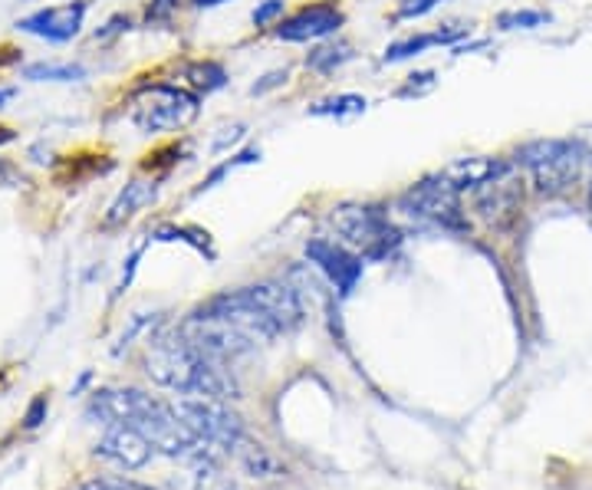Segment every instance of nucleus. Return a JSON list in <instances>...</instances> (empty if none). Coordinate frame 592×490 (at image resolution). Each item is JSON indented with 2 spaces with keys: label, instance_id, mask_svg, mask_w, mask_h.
I'll list each match as a JSON object with an SVG mask.
<instances>
[{
  "label": "nucleus",
  "instance_id": "nucleus-24",
  "mask_svg": "<svg viewBox=\"0 0 592 490\" xmlns=\"http://www.w3.org/2000/svg\"><path fill=\"white\" fill-rule=\"evenodd\" d=\"M408 79H412V83H408L405 89H398V96H418V93H428V89L435 86V73H415Z\"/></svg>",
  "mask_w": 592,
  "mask_h": 490
},
{
  "label": "nucleus",
  "instance_id": "nucleus-8",
  "mask_svg": "<svg viewBox=\"0 0 592 490\" xmlns=\"http://www.w3.org/2000/svg\"><path fill=\"white\" fill-rule=\"evenodd\" d=\"M346 24V14L339 10L336 4H306L296 10L293 17L280 20L277 24V37L287 40V43H313V40H323L329 33H336L339 27Z\"/></svg>",
  "mask_w": 592,
  "mask_h": 490
},
{
  "label": "nucleus",
  "instance_id": "nucleus-12",
  "mask_svg": "<svg viewBox=\"0 0 592 490\" xmlns=\"http://www.w3.org/2000/svg\"><path fill=\"white\" fill-rule=\"evenodd\" d=\"M510 168V162L504 158H491V155H471V158H458V162L444 165L441 175L451 181L458 191H474L487 185V181H494L497 175H504Z\"/></svg>",
  "mask_w": 592,
  "mask_h": 490
},
{
  "label": "nucleus",
  "instance_id": "nucleus-26",
  "mask_svg": "<svg viewBox=\"0 0 592 490\" xmlns=\"http://www.w3.org/2000/svg\"><path fill=\"white\" fill-rule=\"evenodd\" d=\"M241 135H244V125H241V122H234V125H231V135H221V139L214 142V152H224V148H227V145H234L237 139H241Z\"/></svg>",
  "mask_w": 592,
  "mask_h": 490
},
{
  "label": "nucleus",
  "instance_id": "nucleus-21",
  "mask_svg": "<svg viewBox=\"0 0 592 490\" xmlns=\"http://www.w3.org/2000/svg\"><path fill=\"white\" fill-rule=\"evenodd\" d=\"M444 0H398V17L402 20H415V17H425L428 10H435Z\"/></svg>",
  "mask_w": 592,
  "mask_h": 490
},
{
  "label": "nucleus",
  "instance_id": "nucleus-29",
  "mask_svg": "<svg viewBox=\"0 0 592 490\" xmlns=\"http://www.w3.org/2000/svg\"><path fill=\"white\" fill-rule=\"evenodd\" d=\"M195 7H201V10H208V7H218V4H224V0H191Z\"/></svg>",
  "mask_w": 592,
  "mask_h": 490
},
{
  "label": "nucleus",
  "instance_id": "nucleus-15",
  "mask_svg": "<svg viewBox=\"0 0 592 490\" xmlns=\"http://www.w3.org/2000/svg\"><path fill=\"white\" fill-rule=\"evenodd\" d=\"M181 79H185V86L195 96H201V93L208 96V93H218V89L227 83V73H224V66L214 60H195V63L181 66Z\"/></svg>",
  "mask_w": 592,
  "mask_h": 490
},
{
  "label": "nucleus",
  "instance_id": "nucleus-16",
  "mask_svg": "<svg viewBox=\"0 0 592 490\" xmlns=\"http://www.w3.org/2000/svg\"><path fill=\"white\" fill-rule=\"evenodd\" d=\"M237 461H241V467L250 474V477H260V481H270V477H280L283 467L280 461L273 458V454L264 448V444H250L247 438H241V444L234 448Z\"/></svg>",
  "mask_w": 592,
  "mask_h": 490
},
{
  "label": "nucleus",
  "instance_id": "nucleus-19",
  "mask_svg": "<svg viewBox=\"0 0 592 490\" xmlns=\"http://www.w3.org/2000/svg\"><path fill=\"white\" fill-rule=\"evenodd\" d=\"M27 79H33V83H73V79H83L86 76V70L83 66H70V63H33V66H27V73H24Z\"/></svg>",
  "mask_w": 592,
  "mask_h": 490
},
{
  "label": "nucleus",
  "instance_id": "nucleus-22",
  "mask_svg": "<svg viewBox=\"0 0 592 490\" xmlns=\"http://www.w3.org/2000/svg\"><path fill=\"white\" fill-rule=\"evenodd\" d=\"M283 10H287V0H264V4L254 10V24L257 27H270L273 20L283 17Z\"/></svg>",
  "mask_w": 592,
  "mask_h": 490
},
{
  "label": "nucleus",
  "instance_id": "nucleus-5",
  "mask_svg": "<svg viewBox=\"0 0 592 490\" xmlns=\"http://www.w3.org/2000/svg\"><path fill=\"white\" fill-rule=\"evenodd\" d=\"M461 195L464 191H458L438 172L415 181L412 188H405L402 198H398V211L418 224L441 227V231H464L468 218L461 211Z\"/></svg>",
  "mask_w": 592,
  "mask_h": 490
},
{
  "label": "nucleus",
  "instance_id": "nucleus-27",
  "mask_svg": "<svg viewBox=\"0 0 592 490\" xmlns=\"http://www.w3.org/2000/svg\"><path fill=\"white\" fill-rule=\"evenodd\" d=\"M576 142H579V148H583L586 158L592 162V129H583V132H579V135H576Z\"/></svg>",
  "mask_w": 592,
  "mask_h": 490
},
{
  "label": "nucleus",
  "instance_id": "nucleus-30",
  "mask_svg": "<svg viewBox=\"0 0 592 490\" xmlns=\"http://www.w3.org/2000/svg\"><path fill=\"white\" fill-rule=\"evenodd\" d=\"M10 139H14V132H10L7 125H0V145H4V142H10Z\"/></svg>",
  "mask_w": 592,
  "mask_h": 490
},
{
  "label": "nucleus",
  "instance_id": "nucleus-31",
  "mask_svg": "<svg viewBox=\"0 0 592 490\" xmlns=\"http://www.w3.org/2000/svg\"><path fill=\"white\" fill-rule=\"evenodd\" d=\"M10 96H14V89H0V102H7Z\"/></svg>",
  "mask_w": 592,
  "mask_h": 490
},
{
  "label": "nucleus",
  "instance_id": "nucleus-2",
  "mask_svg": "<svg viewBox=\"0 0 592 490\" xmlns=\"http://www.w3.org/2000/svg\"><path fill=\"white\" fill-rule=\"evenodd\" d=\"M586 152L576 139H537L520 145L517 168H527V175L543 198H563L583 181Z\"/></svg>",
  "mask_w": 592,
  "mask_h": 490
},
{
  "label": "nucleus",
  "instance_id": "nucleus-1",
  "mask_svg": "<svg viewBox=\"0 0 592 490\" xmlns=\"http://www.w3.org/2000/svg\"><path fill=\"white\" fill-rule=\"evenodd\" d=\"M145 372L162 389H172L178 395L221 398V402L237 398V382L231 379V372H224L221 362H214L195 346H188L178 333L172 339H158L148 349Z\"/></svg>",
  "mask_w": 592,
  "mask_h": 490
},
{
  "label": "nucleus",
  "instance_id": "nucleus-23",
  "mask_svg": "<svg viewBox=\"0 0 592 490\" xmlns=\"http://www.w3.org/2000/svg\"><path fill=\"white\" fill-rule=\"evenodd\" d=\"M283 83H287V70H273V73H267L264 79H257V83L250 86V96H264V93H270V89H277Z\"/></svg>",
  "mask_w": 592,
  "mask_h": 490
},
{
  "label": "nucleus",
  "instance_id": "nucleus-18",
  "mask_svg": "<svg viewBox=\"0 0 592 490\" xmlns=\"http://www.w3.org/2000/svg\"><path fill=\"white\" fill-rule=\"evenodd\" d=\"M369 102L362 96H352V93H343V96H333V99H323L316 102V106L310 109V116H333V119H346V116H359V112H366Z\"/></svg>",
  "mask_w": 592,
  "mask_h": 490
},
{
  "label": "nucleus",
  "instance_id": "nucleus-10",
  "mask_svg": "<svg viewBox=\"0 0 592 490\" xmlns=\"http://www.w3.org/2000/svg\"><path fill=\"white\" fill-rule=\"evenodd\" d=\"M83 17H86V4H60V7L37 10L33 17L20 20V30H27L33 37H43L50 43H66L83 27Z\"/></svg>",
  "mask_w": 592,
  "mask_h": 490
},
{
  "label": "nucleus",
  "instance_id": "nucleus-3",
  "mask_svg": "<svg viewBox=\"0 0 592 490\" xmlns=\"http://www.w3.org/2000/svg\"><path fill=\"white\" fill-rule=\"evenodd\" d=\"M329 224H333L339 241L369 260L389 257L402 244V231L375 204H339L329 214Z\"/></svg>",
  "mask_w": 592,
  "mask_h": 490
},
{
  "label": "nucleus",
  "instance_id": "nucleus-13",
  "mask_svg": "<svg viewBox=\"0 0 592 490\" xmlns=\"http://www.w3.org/2000/svg\"><path fill=\"white\" fill-rule=\"evenodd\" d=\"M155 195H158V185L155 181H132V185H125V191L116 198V204L109 208V214H106V224L109 227H116V224H122V221H129V218H135L145 204H152L155 201Z\"/></svg>",
  "mask_w": 592,
  "mask_h": 490
},
{
  "label": "nucleus",
  "instance_id": "nucleus-20",
  "mask_svg": "<svg viewBox=\"0 0 592 490\" xmlns=\"http://www.w3.org/2000/svg\"><path fill=\"white\" fill-rule=\"evenodd\" d=\"M543 24H550V14H543V10H507L497 17L500 30H533Z\"/></svg>",
  "mask_w": 592,
  "mask_h": 490
},
{
  "label": "nucleus",
  "instance_id": "nucleus-32",
  "mask_svg": "<svg viewBox=\"0 0 592 490\" xmlns=\"http://www.w3.org/2000/svg\"><path fill=\"white\" fill-rule=\"evenodd\" d=\"M586 201H589V211H592V178H589V195H586Z\"/></svg>",
  "mask_w": 592,
  "mask_h": 490
},
{
  "label": "nucleus",
  "instance_id": "nucleus-9",
  "mask_svg": "<svg viewBox=\"0 0 592 490\" xmlns=\"http://www.w3.org/2000/svg\"><path fill=\"white\" fill-rule=\"evenodd\" d=\"M306 257H310L313 264L336 283L339 293H349L359 283V277H362V257L356 254V250H349L346 244L316 237V241L306 244Z\"/></svg>",
  "mask_w": 592,
  "mask_h": 490
},
{
  "label": "nucleus",
  "instance_id": "nucleus-25",
  "mask_svg": "<svg viewBox=\"0 0 592 490\" xmlns=\"http://www.w3.org/2000/svg\"><path fill=\"white\" fill-rule=\"evenodd\" d=\"M83 490H148V487L132 484V481H93V484H86Z\"/></svg>",
  "mask_w": 592,
  "mask_h": 490
},
{
  "label": "nucleus",
  "instance_id": "nucleus-11",
  "mask_svg": "<svg viewBox=\"0 0 592 490\" xmlns=\"http://www.w3.org/2000/svg\"><path fill=\"white\" fill-rule=\"evenodd\" d=\"M152 451H155L152 444H148L139 431L129 428V425H109L106 435H102L99 444H96V454H102L106 461H116L122 467H129V471L148 464Z\"/></svg>",
  "mask_w": 592,
  "mask_h": 490
},
{
  "label": "nucleus",
  "instance_id": "nucleus-28",
  "mask_svg": "<svg viewBox=\"0 0 592 490\" xmlns=\"http://www.w3.org/2000/svg\"><path fill=\"white\" fill-rule=\"evenodd\" d=\"M175 7V0H155V7H148V17H162Z\"/></svg>",
  "mask_w": 592,
  "mask_h": 490
},
{
  "label": "nucleus",
  "instance_id": "nucleus-4",
  "mask_svg": "<svg viewBox=\"0 0 592 490\" xmlns=\"http://www.w3.org/2000/svg\"><path fill=\"white\" fill-rule=\"evenodd\" d=\"M198 116V96L188 93L185 86L155 83L135 93L129 119L139 132L158 135V132H178Z\"/></svg>",
  "mask_w": 592,
  "mask_h": 490
},
{
  "label": "nucleus",
  "instance_id": "nucleus-17",
  "mask_svg": "<svg viewBox=\"0 0 592 490\" xmlns=\"http://www.w3.org/2000/svg\"><path fill=\"white\" fill-rule=\"evenodd\" d=\"M352 60V43L346 40H329V43H320L310 56H306V70L320 73V76H329L336 73L339 66Z\"/></svg>",
  "mask_w": 592,
  "mask_h": 490
},
{
  "label": "nucleus",
  "instance_id": "nucleus-6",
  "mask_svg": "<svg viewBox=\"0 0 592 490\" xmlns=\"http://www.w3.org/2000/svg\"><path fill=\"white\" fill-rule=\"evenodd\" d=\"M175 415L185 421V428L208 448H227L234 451L244 438V425L221 398H195L181 395L172 405Z\"/></svg>",
  "mask_w": 592,
  "mask_h": 490
},
{
  "label": "nucleus",
  "instance_id": "nucleus-14",
  "mask_svg": "<svg viewBox=\"0 0 592 490\" xmlns=\"http://www.w3.org/2000/svg\"><path fill=\"white\" fill-rule=\"evenodd\" d=\"M468 30H438V33H418V37H408V40H398L392 43L389 50H385L382 63H398V60H408V56H418L425 53L428 47H438V43H454L458 37H464Z\"/></svg>",
  "mask_w": 592,
  "mask_h": 490
},
{
  "label": "nucleus",
  "instance_id": "nucleus-7",
  "mask_svg": "<svg viewBox=\"0 0 592 490\" xmlns=\"http://www.w3.org/2000/svg\"><path fill=\"white\" fill-rule=\"evenodd\" d=\"M523 204V178L517 175V165H510L504 175H497L487 185L474 188V211L491 227H504L517 218Z\"/></svg>",
  "mask_w": 592,
  "mask_h": 490
}]
</instances>
